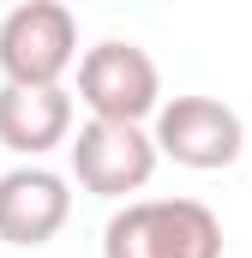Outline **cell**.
<instances>
[{
    "label": "cell",
    "mask_w": 252,
    "mask_h": 258,
    "mask_svg": "<svg viewBox=\"0 0 252 258\" xmlns=\"http://www.w3.org/2000/svg\"><path fill=\"white\" fill-rule=\"evenodd\" d=\"M102 258H222V222L198 198H132L102 228Z\"/></svg>",
    "instance_id": "6da1fadb"
},
{
    "label": "cell",
    "mask_w": 252,
    "mask_h": 258,
    "mask_svg": "<svg viewBox=\"0 0 252 258\" xmlns=\"http://www.w3.org/2000/svg\"><path fill=\"white\" fill-rule=\"evenodd\" d=\"M78 60V18L60 0H24L0 18V84L60 90Z\"/></svg>",
    "instance_id": "7a4b0ae2"
},
{
    "label": "cell",
    "mask_w": 252,
    "mask_h": 258,
    "mask_svg": "<svg viewBox=\"0 0 252 258\" xmlns=\"http://www.w3.org/2000/svg\"><path fill=\"white\" fill-rule=\"evenodd\" d=\"M72 96L90 108V120H120V126L156 120L162 102H168L156 60H150L138 42H120V36L84 48V60H78V90H72Z\"/></svg>",
    "instance_id": "3957f363"
},
{
    "label": "cell",
    "mask_w": 252,
    "mask_h": 258,
    "mask_svg": "<svg viewBox=\"0 0 252 258\" xmlns=\"http://www.w3.org/2000/svg\"><path fill=\"white\" fill-rule=\"evenodd\" d=\"M150 138L174 168H192V174L234 168L246 150V126L222 96H168L162 114L150 120Z\"/></svg>",
    "instance_id": "277c9868"
},
{
    "label": "cell",
    "mask_w": 252,
    "mask_h": 258,
    "mask_svg": "<svg viewBox=\"0 0 252 258\" xmlns=\"http://www.w3.org/2000/svg\"><path fill=\"white\" fill-rule=\"evenodd\" d=\"M66 156H72V180L90 198H108V204L144 192L150 174H156V162H162L156 138L144 126H120V120H84L72 132Z\"/></svg>",
    "instance_id": "5b68a950"
},
{
    "label": "cell",
    "mask_w": 252,
    "mask_h": 258,
    "mask_svg": "<svg viewBox=\"0 0 252 258\" xmlns=\"http://www.w3.org/2000/svg\"><path fill=\"white\" fill-rule=\"evenodd\" d=\"M72 216V186L66 174L42 162H18L0 174V240L6 246H48Z\"/></svg>",
    "instance_id": "8992f818"
},
{
    "label": "cell",
    "mask_w": 252,
    "mask_h": 258,
    "mask_svg": "<svg viewBox=\"0 0 252 258\" xmlns=\"http://www.w3.org/2000/svg\"><path fill=\"white\" fill-rule=\"evenodd\" d=\"M0 144L12 156H48L72 144V90H30V84H0Z\"/></svg>",
    "instance_id": "52a82bcc"
}]
</instances>
